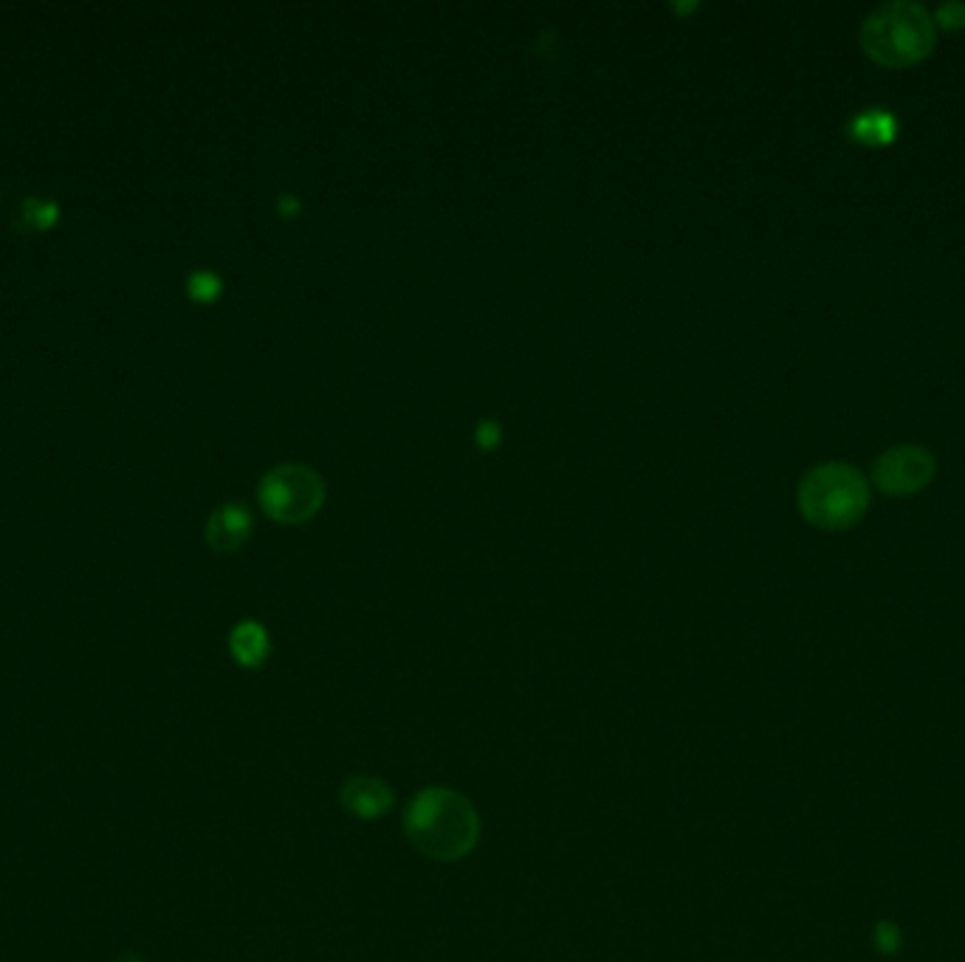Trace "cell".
I'll return each instance as SVG.
<instances>
[{
    "label": "cell",
    "mask_w": 965,
    "mask_h": 962,
    "mask_svg": "<svg viewBox=\"0 0 965 962\" xmlns=\"http://www.w3.org/2000/svg\"><path fill=\"white\" fill-rule=\"evenodd\" d=\"M125 962H142V960H136V957H127Z\"/></svg>",
    "instance_id": "5bb4252c"
},
{
    "label": "cell",
    "mask_w": 965,
    "mask_h": 962,
    "mask_svg": "<svg viewBox=\"0 0 965 962\" xmlns=\"http://www.w3.org/2000/svg\"><path fill=\"white\" fill-rule=\"evenodd\" d=\"M229 649H232V655H235V661L240 666L254 669V666H260L269 658V632L263 630V624H257V621H240L238 627L232 630V635H229Z\"/></svg>",
    "instance_id": "ba28073f"
},
{
    "label": "cell",
    "mask_w": 965,
    "mask_h": 962,
    "mask_svg": "<svg viewBox=\"0 0 965 962\" xmlns=\"http://www.w3.org/2000/svg\"><path fill=\"white\" fill-rule=\"evenodd\" d=\"M934 20L926 6L892 0L872 12L861 26V48L884 68H909L934 48Z\"/></svg>",
    "instance_id": "7a4b0ae2"
},
{
    "label": "cell",
    "mask_w": 965,
    "mask_h": 962,
    "mask_svg": "<svg viewBox=\"0 0 965 962\" xmlns=\"http://www.w3.org/2000/svg\"><path fill=\"white\" fill-rule=\"evenodd\" d=\"M221 288V277L215 271H192L190 280H187V291H190V297L195 302L218 300Z\"/></svg>",
    "instance_id": "8fae6325"
},
{
    "label": "cell",
    "mask_w": 965,
    "mask_h": 962,
    "mask_svg": "<svg viewBox=\"0 0 965 962\" xmlns=\"http://www.w3.org/2000/svg\"><path fill=\"white\" fill-rule=\"evenodd\" d=\"M497 438H500V435H497V429H494V426L491 424L480 426V443H483V446H491Z\"/></svg>",
    "instance_id": "4fadbf2b"
},
{
    "label": "cell",
    "mask_w": 965,
    "mask_h": 962,
    "mask_svg": "<svg viewBox=\"0 0 965 962\" xmlns=\"http://www.w3.org/2000/svg\"><path fill=\"white\" fill-rule=\"evenodd\" d=\"M895 116L889 111H881V108H872V111H864L858 119H853L850 125V133L853 139L864 144H886L895 139Z\"/></svg>",
    "instance_id": "9c48e42d"
},
{
    "label": "cell",
    "mask_w": 965,
    "mask_h": 962,
    "mask_svg": "<svg viewBox=\"0 0 965 962\" xmlns=\"http://www.w3.org/2000/svg\"><path fill=\"white\" fill-rule=\"evenodd\" d=\"M325 500V483L308 466L285 463L271 469L260 483V503L277 522H302L314 517Z\"/></svg>",
    "instance_id": "277c9868"
},
{
    "label": "cell",
    "mask_w": 965,
    "mask_h": 962,
    "mask_svg": "<svg viewBox=\"0 0 965 962\" xmlns=\"http://www.w3.org/2000/svg\"><path fill=\"white\" fill-rule=\"evenodd\" d=\"M796 500L810 525L841 531L855 525L870 508V486L864 474L847 463H822L802 477Z\"/></svg>",
    "instance_id": "3957f363"
},
{
    "label": "cell",
    "mask_w": 965,
    "mask_h": 962,
    "mask_svg": "<svg viewBox=\"0 0 965 962\" xmlns=\"http://www.w3.org/2000/svg\"><path fill=\"white\" fill-rule=\"evenodd\" d=\"M60 221V204L54 198H26L17 212V229L46 232Z\"/></svg>",
    "instance_id": "30bf717a"
},
{
    "label": "cell",
    "mask_w": 965,
    "mask_h": 962,
    "mask_svg": "<svg viewBox=\"0 0 965 962\" xmlns=\"http://www.w3.org/2000/svg\"><path fill=\"white\" fill-rule=\"evenodd\" d=\"M404 830L412 847L435 861H460L480 841L475 805L452 788H424L404 810Z\"/></svg>",
    "instance_id": "6da1fadb"
},
{
    "label": "cell",
    "mask_w": 965,
    "mask_h": 962,
    "mask_svg": "<svg viewBox=\"0 0 965 962\" xmlns=\"http://www.w3.org/2000/svg\"><path fill=\"white\" fill-rule=\"evenodd\" d=\"M339 802L356 819L373 821L381 819L393 807L396 793L379 776H350L339 790Z\"/></svg>",
    "instance_id": "8992f818"
},
{
    "label": "cell",
    "mask_w": 965,
    "mask_h": 962,
    "mask_svg": "<svg viewBox=\"0 0 965 962\" xmlns=\"http://www.w3.org/2000/svg\"><path fill=\"white\" fill-rule=\"evenodd\" d=\"M934 477V458L929 449L901 443L886 449L881 458L875 460V483L878 489L892 494V497H909L918 494L920 489L929 486Z\"/></svg>",
    "instance_id": "5b68a950"
},
{
    "label": "cell",
    "mask_w": 965,
    "mask_h": 962,
    "mask_svg": "<svg viewBox=\"0 0 965 962\" xmlns=\"http://www.w3.org/2000/svg\"><path fill=\"white\" fill-rule=\"evenodd\" d=\"M937 20H940L943 26H963L965 6L963 3H949V6H943V9L937 12Z\"/></svg>",
    "instance_id": "7c38bea8"
},
{
    "label": "cell",
    "mask_w": 965,
    "mask_h": 962,
    "mask_svg": "<svg viewBox=\"0 0 965 962\" xmlns=\"http://www.w3.org/2000/svg\"><path fill=\"white\" fill-rule=\"evenodd\" d=\"M249 534H252V514L238 503L223 505L206 522V542L218 553L238 551Z\"/></svg>",
    "instance_id": "52a82bcc"
}]
</instances>
